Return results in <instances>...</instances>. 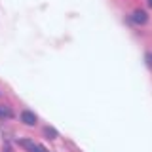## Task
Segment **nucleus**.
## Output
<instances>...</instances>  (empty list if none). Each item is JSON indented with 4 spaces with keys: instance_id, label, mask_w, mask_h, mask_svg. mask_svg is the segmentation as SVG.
Returning <instances> with one entry per match:
<instances>
[{
    "instance_id": "f257e3e1",
    "label": "nucleus",
    "mask_w": 152,
    "mask_h": 152,
    "mask_svg": "<svg viewBox=\"0 0 152 152\" xmlns=\"http://www.w3.org/2000/svg\"><path fill=\"white\" fill-rule=\"evenodd\" d=\"M19 145H21L27 152H48L44 146H40V145H36V142H32L31 139H21V141H19Z\"/></svg>"
},
{
    "instance_id": "f03ea898",
    "label": "nucleus",
    "mask_w": 152,
    "mask_h": 152,
    "mask_svg": "<svg viewBox=\"0 0 152 152\" xmlns=\"http://www.w3.org/2000/svg\"><path fill=\"white\" fill-rule=\"evenodd\" d=\"M19 120L25 124V126H34V124L38 122V118H36V114L32 110H23L21 114H19Z\"/></svg>"
},
{
    "instance_id": "7ed1b4c3",
    "label": "nucleus",
    "mask_w": 152,
    "mask_h": 152,
    "mask_svg": "<svg viewBox=\"0 0 152 152\" xmlns=\"http://www.w3.org/2000/svg\"><path fill=\"white\" fill-rule=\"evenodd\" d=\"M131 21L137 23V25H145V23L148 21V13H146L145 10H135V12L131 13Z\"/></svg>"
},
{
    "instance_id": "20e7f679",
    "label": "nucleus",
    "mask_w": 152,
    "mask_h": 152,
    "mask_svg": "<svg viewBox=\"0 0 152 152\" xmlns=\"http://www.w3.org/2000/svg\"><path fill=\"white\" fill-rule=\"evenodd\" d=\"M44 135L48 137V139H57V135H59V133H57L53 127H44Z\"/></svg>"
},
{
    "instance_id": "39448f33",
    "label": "nucleus",
    "mask_w": 152,
    "mask_h": 152,
    "mask_svg": "<svg viewBox=\"0 0 152 152\" xmlns=\"http://www.w3.org/2000/svg\"><path fill=\"white\" fill-rule=\"evenodd\" d=\"M0 118H12V110L8 107H0Z\"/></svg>"
},
{
    "instance_id": "423d86ee",
    "label": "nucleus",
    "mask_w": 152,
    "mask_h": 152,
    "mask_svg": "<svg viewBox=\"0 0 152 152\" xmlns=\"http://www.w3.org/2000/svg\"><path fill=\"white\" fill-rule=\"evenodd\" d=\"M148 6H152V0H148Z\"/></svg>"
},
{
    "instance_id": "0eeeda50",
    "label": "nucleus",
    "mask_w": 152,
    "mask_h": 152,
    "mask_svg": "<svg viewBox=\"0 0 152 152\" xmlns=\"http://www.w3.org/2000/svg\"><path fill=\"white\" fill-rule=\"evenodd\" d=\"M150 59H152V57H150Z\"/></svg>"
}]
</instances>
